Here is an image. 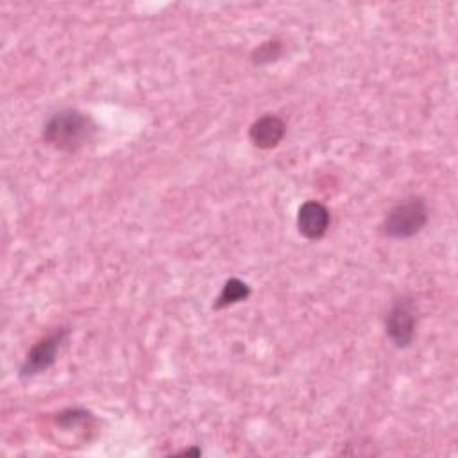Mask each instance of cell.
<instances>
[{
    "label": "cell",
    "instance_id": "cell-1",
    "mask_svg": "<svg viewBox=\"0 0 458 458\" xmlns=\"http://www.w3.org/2000/svg\"><path fill=\"white\" fill-rule=\"evenodd\" d=\"M93 132L95 125L89 116L77 109L54 113L43 127L45 141L63 152H75L82 148L91 140Z\"/></svg>",
    "mask_w": 458,
    "mask_h": 458
},
{
    "label": "cell",
    "instance_id": "cell-2",
    "mask_svg": "<svg viewBox=\"0 0 458 458\" xmlns=\"http://www.w3.org/2000/svg\"><path fill=\"white\" fill-rule=\"evenodd\" d=\"M428 222V206L424 199L411 197L395 204L381 224V233L388 238L404 240L417 234Z\"/></svg>",
    "mask_w": 458,
    "mask_h": 458
},
{
    "label": "cell",
    "instance_id": "cell-3",
    "mask_svg": "<svg viewBox=\"0 0 458 458\" xmlns=\"http://www.w3.org/2000/svg\"><path fill=\"white\" fill-rule=\"evenodd\" d=\"M386 335L395 347H408L415 338L417 308L411 299L401 297L390 308L385 320Z\"/></svg>",
    "mask_w": 458,
    "mask_h": 458
},
{
    "label": "cell",
    "instance_id": "cell-4",
    "mask_svg": "<svg viewBox=\"0 0 458 458\" xmlns=\"http://www.w3.org/2000/svg\"><path fill=\"white\" fill-rule=\"evenodd\" d=\"M64 338H66V331L59 329V331L41 338L39 342H36L30 347V351L27 352V358L20 367V376L32 377V376L47 370L50 365H54Z\"/></svg>",
    "mask_w": 458,
    "mask_h": 458
},
{
    "label": "cell",
    "instance_id": "cell-5",
    "mask_svg": "<svg viewBox=\"0 0 458 458\" xmlns=\"http://www.w3.org/2000/svg\"><path fill=\"white\" fill-rule=\"evenodd\" d=\"M329 211L317 200H306L297 213V229L308 240H318L329 227Z\"/></svg>",
    "mask_w": 458,
    "mask_h": 458
},
{
    "label": "cell",
    "instance_id": "cell-6",
    "mask_svg": "<svg viewBox=\"0 0 458 458\" xmlns=\"http://www.w3.org/2000/svg\"><path fill=\"white\" fill-rule=\"evenodd\" d=\"M286 125L276 114H263L259 116L249 129V138L254 147L258 148H274L284 136Z\"/></svg>",
    "mask_w": 458,
    "mask_h": 458
},
{
    "label": "cell",
    "instance_id": "cell-7",
    "mask_svg": "<svg viewBox=\"0 0 458 458\" xmlns=\"http://www.w3.org/2000/svg\"><path fill=\"white\" fill-rule=\"evenodd\" d=\"M250 295V288L236 279V277H231L225 281V284L222 286V292L220 295L216 297V302H215V308L220 310V308H225V306H231V304H236L240 301H245L247 297Z\"/></svg>",
    "mask_w": 458,
    "mask_h": 458
},
{
    "label": "cell",
    "instance_id": "cell-8",
    "mask_svg": "<svg viewBox=\"0 0 458 458\" xmlns=\"http://www.w3.org/2000/svg\"><path fill=\"white\" fill-rule=\"evenodd\" d=\"M91 419V413L88 410L82 408H68L57 413L55 417V424L63 429H72V428H79L82 424H86Z\"/></svg>",
    "mask_w": 458,
    "mask_h": 458
},
{
    "label": "cell",
    "instance_id": "cell-9",
    "mask_svg": "<svg viewBox=\"0 0 458 458\" xmlns=\"http://www.w3.org/2000/svg\"><path fill=\"white\" fill-rule=\"evenodd\" d=\"M281 50H283L281 41H277V39L265 41V43H261V45L252 52V61H254L256 64H265V63L276 61V59L279 57Z\"/></svg>",
    "mask_w": 458,
    "mask_h": 458
}]
</instances>
